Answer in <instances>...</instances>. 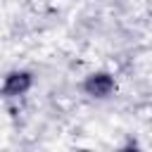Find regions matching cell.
I'll return each instance as SVG.
<instances>
[{
    "instance_id": "cell-1",
    "label": "cell",
    "mask_w": 152,
    "mask_h": 152,
    "mask_svg": "<svg viewBox=\"0 0 152 152\" xmlns=\"http://www.w3.org/2000/svg\"><path fill=\"white\" fill-rule=\"evenodd\" d=\"M33 83H36V76L31 69H12L5 74V78L0 83V97L19 100L33 88Z\"/></svg>"
},
{
    "instance_id": "cell-2",
    "label": "cell",
    "mask_w": 152,
    "mask_h": 152,
    "mask_svg": "<svg viewBox=\"0 0 152 152\" xmlns=\"http://www.w3.org/2000/svg\"><path fill=\"white\" fill-rule=\"evenodd\" d=\"M81 90L83 95H88L90 100H107L116 93V78L112 71H104V69H97V71H90L83 83H81Z\"/></svg>"
}]
</instances>
